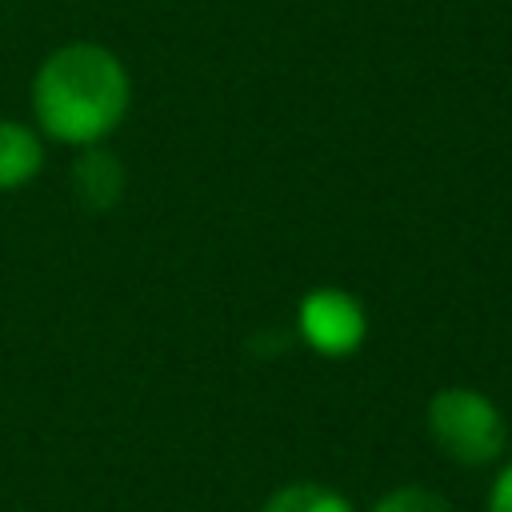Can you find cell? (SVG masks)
Here are the masks:
<instances>
[{
	"mask_svg": "<svg viewBox=\"0 0 512 512\" xmlns=\"http://www.w3.org/2000/svg\"><path fill=\"white\" fill-rule=\"evenodd\" d=\"M128 72L100 44H68L52 52L32 84L36 120L52 140L96 144L128 112Z\"/></svg>",
	"mask_w": 512,
	"mask_h": 512,
	"instance_id": "obj_1",
	"label": "cell"
},
{
	"mask_svg": "<svg viewBox=\"0 0 512 512\" xmlns=\"http://www.w3.org/2000/svg\"><path fill=\"white\" fill-rule=\"evenodd\" d=\"M428 432L444 456L468 468L492 464L508 444L500 408L476 388H440L428 400Z\"/></svg>",
	"mask_w": 512,
	"mask_h": 512,
	"instance_id": "obj_2",
	"label": "cell"
},
{
	"mask_svg": "<svg viewBox=\"0 0 512 512\" xmlns=\"http://www.w3.org/2000/svg\"><path fill=\"white\" fill-rule=\"evenodd\" d=\"M300 332L320 356H348L364 344V308L340 288H316L300 304Z\"/></svg>",
	"mask_w": 512,
	"mask_h": 512,
	"instance_id": "obj_3",
	"label": "cell"
},
{
	"mask_svg": "<svg viewBox=\"0 0 512 512\" xmlns=\"http://www.w3.org/2000/svg\"><path fill=\"white\" fill-rule=\"evenodd\" d=\"M72 188H76V200L84 208L104 212L124 196V168L112 152L92 148L72 164Z\"/></svg>",
	"mask_w": 512,
	"mask_h": 512,
	"instance_id": "obj_4",
	"label": "cell"
},
{
	"mask_svg": "<svg viewBox=\"0 0 512 512\" xmlns=\"http://www.w3.org/2000/svg\"><path fill=\"white\" fill-rule=\"evenodd\" d=\"M40 160H44L40 136L16 120H0V192L28 184L40 172Z\"/></svg>",
	"mask_w": 512,
	"mask_h": 512,
	"instance_id": "obj_5",
	"label": "cell"
},
{
	"mask_svg": "<svg viewBox=\"0 0 512 512\" xmlns=\"http://www.w3.org/2000/svg\"><path fill=\"white\" fill-rule=\"evenodd\" d=\"M260 512H352V504L328 488V484H312V480H296V484H284L276 488Z\"/></svg>",
	"mask_w": 512,
	"mask_h": 512,
	"instance_id": "obj_6",
	"label": "cell"
},
{
	"mask_svg": "<svg viewBox=\"0 0 512 512\" xmlns=\"http://www.w3.org/2000/svg\"><path fill=\"white\" fill-rule=\"evenodd\" d=\"M372 512H452V508H448V500L440 492L420 488V484H404V488L384 492L372 504Z\"/></svg>",
	"mask_w": 512,
	"mask_h": 512,
	"instance_id": "obj_7",
	"label": "cell"
},
{
	"mask_svg": "<svg viewBox=\"0 0 512 512\" xmlns=\"http://www.w3.org/2000/svg\"><path fill=\"white\" fill-rule=\"evenodd\" d=\"M488 512H512V464H504V472L496 476L488 492Z\"/></svg>",
	"mask_w": 512,
	"mask_h": 512,
	"instance_id": "obj_8",
	"label": "cell"
}]
</instances>
